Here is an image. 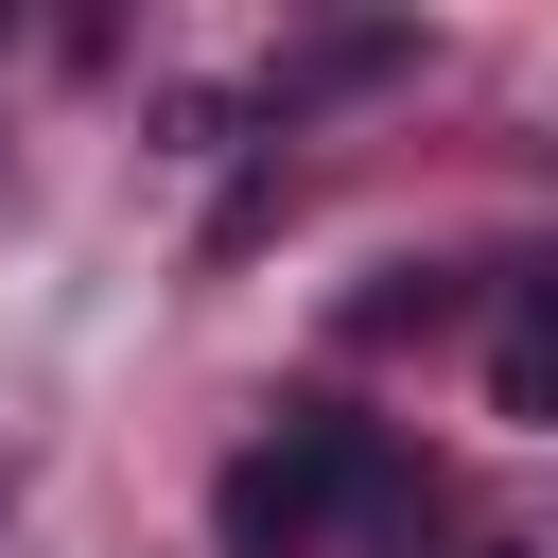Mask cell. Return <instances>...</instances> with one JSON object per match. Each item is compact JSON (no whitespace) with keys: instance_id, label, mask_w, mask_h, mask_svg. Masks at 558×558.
<instances>
[{"instance_id":"6da1fadb","label":"cell","mask_w":558,"mask_h":558,"mask_svg":"<svg viewBox=\"0 0 558 558\" xmlns=\"http://www.w3.org/2000/svg\"><path fill=\"white\" fill-rule=\"evenodd\" d=\"M401 436L384 418H349V401H296L279 436H244L227 471H209V541L227 558H314V541H349V523H401Z\"/></svg>"},{"instance_id":"7a4b0ae2","label":"cell","mask_w":558,"mask_h":558,"mask_svg":"<svg viewBox=\"0 0 558 558\" xmlns=\"http://www.w3.org/2000/svg\"><path fill=\"white\" fill-rule=\"evenodd\" d=\"M488 401H506V418H558V262L506 279V314H488Z\"/></svg>"},{"instance_id":"3957f363","label":"cell","mask_w":558,"mask_h":558,"mask_svg":"<svg viewBox=\"0 0 558 558\" xmlns=\"http://www.w3.org/2000/svg\"><path fill=\"white\" fill-rule=\"evenodd\" d=\"M366 70H401V35H314V52L279 70V105H314V87H366Z\"/></svg>"}]
</instances>
